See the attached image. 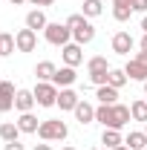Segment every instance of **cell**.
I'll return each mask as SVG.
<instances>
[{
    "label": "cell",
    "instance_id": "5bb4252c",
    "mask_svg": "<svg viewBox=\"0 0 147 150\" xmlns=\"http://www.w3.org/2000/svg\"><path fill=\"white\" fill-rule=\"evenodd\" d=\"M35 93L32 90H18V95H15V110L20 112H32V107H35Z\"/></svg>",
    "mask_w": 147,
    "mask_h": 150
},
{
    "label": "cell",
    "instance_id": "52a82bcc",
    "mask_svg": "<svg viewBox=\"0 0 147 150\" xmlns=\"http://www.w3.org/2000/svg\"><path fill=\"white\" fill-rule=\"evenodd\" d=\"M110 46H112V52H115V55H130V49L136 46V40H133L130 32H115L112 40H110Z\"/></svg>",
    "mask_w": 147,
    "mask_h": 150
},
{
    "label": "cell",
    "instance_id": "60d3db41",
    "mask_svg": "<svg viewBox=\"0 0 147 150\" xmlns=\"http://www.w3.org/2000/svg\"><path fill=\"white\" fill-rule=\"evenodd\" d=\"M144 150H147V147H144Z\"/></svg>",
    "mask_w": 147,
    "mask_h": 150
},
{
    "label": "cell",
    "instance_id": "f35d334b",
    "mask_svg": "<svg viewBox=\"0 0 147 150\" xmlns=\"http://www.w3.org/2000/svg\"><path fill=\"white\" fill-rule=\"evenodd\" d=\"M144 93H147V81H144Z\"/></svg>",
    "mask_w": 147,
    "mask_h": 150
},
{
    "label": "cell",
    "instance_id": "d4e9b609",
    "mask_svg": "<svg viewBox=\"0 0 147 150\" xmlns=\"http://www.w3.org/2000/svg\"><path fill=\"white\" fill-rule=\"evenodd\" d=\"M95 121L104 124V127H110V121H112V104H98V107H95Z\"/></svg>",
    "mask_w": 147,
    "mask_h": 150
},
{
    "label": "cell",
    "instance_id": "83f0119b",
    "mask_svg": "<svg viewBox=\"0 0 147 150\" xmlns=\"http://www.w3.org/2000/svg\"><path fill=\"white\" fill-rule=\"evenodd\" d=\"M104 12V6H101V0H84V18H98Z\"/></svg>",
    "mask_w": 147,
    "mask_h": 150
},
{
    "label": "cell",
    "instance_id": "e0dca14e",
    "mask_svg": "<svg viewBox=\"0 0 147 150\" xmlns=\"http://www.w3.org/2000/svg\"><path fill=\"white\" fill-rule=\"evenodd\" d=\"M95 98H98L101 104H118V90L110 87V84H104V87L95 90Z\"/></svg>",
    "mask_w": 147,
    "mask_h": 150
},
{
    "label": "cell",
    "instance_id": "6da1fadb",
    "mask_svg": "<svg viewBox=\"0 0 147 150\" xmlns=\"http://www.w3.org/2000/svg\"><path fill=\"white\" fill-rule=\"evenodd\" d=\"M66 26L72 29V40L75 43H90L92 38H95V26L90 23V18H84V15H69L66 18Z\"/></svg>",
    "mask_w": 147,
    "mask_h": 150
},
{
    "label": "cell",
    "instance_id": "d6a6232c",
    "mask_svg": "<svg viewBox=\"0 0 147 150\" xmlns=\"http://www.w3.org/2000/svg\"><path fill=\"white\" fill-rule=\"evenodd\" d=\"M32 150H52V147H49V142H43V144H35Z\"/></svg>",
    "mask_w": 147,
    "mask_h": 150
},
{
    "label": "cell",
    "instance_id": "44dd1931",
    "mask_svg": "<svg viewBox=\"0 0 147 150\" xmlns=\"http://www.w3.org/2000/svg\"><path fill=\"white\" fill-rule=\"evenodd\" d=\"M101 144L107 150L118 147V144H124V139H121V130H110V127H104V136H101Z\"/></svg>",
    "mask_w": 147,
    "mask_h": 150
},
{
    "label": "cell",
    "instance_id": "ab89813d",
    "mask_svg": "<svg viewBox=\"0 0 147 150\" xmlns=\"http://www.w3.org/2000/svg\"><path fill=\"white\" fill-rule=\"evenodd\" d=\"M144 133H147V124H144Z\"/></svg>",
    "mask_w": 147,
    "mask_h": 150
},
{
    "label": "cell",
    "instance_id": "30bf717a",
    "mask_svg": "<svg viewBox=\"0 0 147 150\" xmlns=\"http://www.w3.org/2000/svg\"><path fill=\"white\" fill-rule=\"evenodd\" d=\"M124 72H127L130 81H141V84H144V81H147V64H144L139 55H136V58H130V61H127Z\"/></svg>",
    "mask_w": 147,
    "mask_h": 150
},
{
    "label": "cell",
    "instance_id": "4316f807",
    "mask_svg": "<svg viewBox=\"0 0 147 150\" xmlns=\"http://www.w3.org/2000/svg\"><path fill=\"white\" fill-rule=\"evenodd\" d=\"M130 15H133V6H127V3H112V18L118 20V23H127Z\"/></svg>",
    "mask_w": 147,
    "mask_h": 150
},
{
    "label": "cell",
    "instance_id": "484cf974",
    "mask_svg": "<svg viewBox=\"0 0 147 150\" xmlns=\"http://www.w3.org/2000/svg\"><path fill=\"white\" fill-rule=\"evenodd\" d=\"M127 81H130V78H127V72H124V69H110V72H107V84H110V87H115V90H121Z\"/></svg>",
    "mask_w": 147,
    "mask_h": 150
},
{
    "label": "cell",
    "instance_id": "ffe728a7",
    "mask_svg": "<svg viewBox=\"0 0 147 150\" xmlns=\"http://www.w3.org/2000/svg\"><path fill=\"white\" fill-rule=\"evenodd\" d=\"M18 127L20 133H37V127H40V121H37L32 112H20V118H18Z\"/></svg>",
    "mask_w": 147,
    "mask_h": 150
},
{
    "label": "cell",
    "instance_id": "4fadbf2b",
    "mask_svg": "<svg viewBox=\"0 0 147 150\" xmlns=\"http://www.w3.org/2000/svg\"><path fill=\"white\" fill-rule=\"evenodd\" d=\"M75 81H78V72H75V67H66V64H64V67L55 72V78H52V84L61 87V90H64V87H72Z\"/></svg>",
    "mask_w": 147,
    "mask_h": 150
},
{
    "label": "cell",
    "instance_id": "2e32d148",
    "mask_svg": "<svg viewBox=\"0 0 147 150\" xmlns=\"http://www.w3.org/2000/svg\"><path fill=\"white\" fill-rule=\"evenodd\" d=\"M55 72H58V67L52 64V61H40V64L35 67V78L37 81H52Z\"/></svg>",
    "mask_w": 147,
    "mask_h": 150
},
{
    "label": "cell",
    "instance_id": "74e56055",
    "mask_svg": "<svg viewBox=\"0 0 147 150\" xmlns=\"http://www.w3.org/2000/svg\"><path fill=\"white\" fill-rule=\"evenodd\" d=\"M61 150H75V147H61Z\"/></svg>",
    "mask_w": 147,
    "mask_h": 150
},
{
    "label": "cell",
    "instance_id": "ba28073f",
    "mask_svg": "<svg viewBox=\"0 0 147 150\" xmlns=\"http://www.w3.org/2000/svg\"><path fill=\"white\" fill-rule=\"evenodd\" d=\"M61 58H64V64L66 67H78V64H84V49H81V43H66V46H61Z\"/></svg>",
    "mask_w": 147,
    "mask_h": 150
},
{
    "label": "cell",
    "instance_id": "8fae6325",
    "mask_svg": "<svg viewBox=\"0 0 147 150\" xmlns=\"http://www.w3.org/2000/svg\"><path fill=\"white\" fill-rule=\"evenodd\" d=\"M130 118H133V115H130V107H124V104H112V121H110V130H124Z\"/></svg>",
    "mask_w": 147,
    "mask_h": 150
},
{
    "label": "cell",
    "instance_id": "1f68e13d",
    "mask_svg": "<svg viewBox=\"0 0 147 150\" xmlns=\"http://www.w3.org/2000/svg\"><path fill=\"white\" fill-rule=\"evenodd\" d=\"M139 49H141V52H147V35H141V40H139Z\"/></svg>",
    "mask_w": 147,
    "mask_h": 150
},
{
    "label": "cell",
    "instance_id": "9a60e30c",
    "mask_svg": "<svg viewBox=\"0 0 147 150\" xmlns=\"http://www.w3.org/2000/svg\"><path fill=\"white\" fill-rule=\"evenodd\" d=\"M75 118L81 121V124H92L95 121V107H92L90 101H78V107H75Z\"/></svg>",
    "mask_w": 147,
    "mask_h": 150
},
{
    "label": "cell",
    "instance_id": "603a6c76",
    "mask_svg": "<svg viewBox=\"0 0 147 150\" xmlns=\"http://www.w3.org/2000/svg\"><path fill=\"white\" fill-rule=\"evenodd\" d=\"M130 115H133V121H144L147 124V101L144 98H139V101L130 104Z\"/></svg>",
    "mask_w": 147,
    "mask_h": 150
},
{
    "label": "cell",
    "instance_id": "d6986e66",
    "mask_svg": "<svg viewBox=\"0 0 147 150\" xmlns=\"http://www.w3.org/2000/svg\"><path fill=\"white\" fill-rule=\"evenodd\" d=\"M124 144H127L130 150H144L147 147V133L144 130H133L127 139H124Z\"/></svg>",
    "mask_w": 147,
    "mask_h": 150
},
{
    "label": "cell",
    "instance_id": "e575fe53",
    "mask_svg": "<svg viewBox=\"0 0 147 150\" xmlns=\"http://www.w3.org/2000/svg\"><path fill=\"white\" fill-rule=\"evenodd\" d=\"M112 3H127V6H133L136 0H112Z\"/></svg>",
    "mask_w": 147,
    "mask_h": 150
},
{
    "label": "cell",
    "instance_id": "8992f818",
    "mask_svg": "<svg viewBox=\"0 0 147 150\" xmlns=\"http://www.w3.org/2000/svg\"><path fill=\"white\" fill-rule=\"evenodd\" d=\"M15 43H18V52H35V46H37V32L35 29H20L18 35H15Z\"/></svg>",
    "mask_w": 147,
    "mask_h": 150
},
{
    "label": "cell",
    "instance_id": "cb8c5ba5",
    "mask_svg": "<svg viewBox=\"0 0 147 150\" xmlns=\"http://www.w3.org/2000/svg\"><path fill=\"white\" fill-rule=\"evenodd\" d=\"M18 49V43H15V35H9V32H0V58L12 55Z\"/></svg>",
    "mask_w": 147,
    "mask_h": 150
},
{
    "label": "cell",
    "instance_id": "8d00e7d4",
    "mask_svg": "<svg viewBox=\"0 0 147 150\" xmlns=\"http://www.w3.org/2000/svg\"><path fill=\"white\" fill-rule=\"evenodd\" d=\"M9 3H12V6H20V3H23V0H9Z\"/></svg>",
    "mask_w": 147,
    "mask_h": 150
},
{
    "label": "cell",
    "instance_id": "277c9868",
    "mask_svg": "<svg viewBox=\"0 0 147 150\" xmlns=\"http://www.w3.org/2000/svg\"><path fill=\"white\" fill-rule=\"evenodd\" d=\"M87 69H90V81L92 84H95V87H104V84H107V72H110L112 67L107 64L104 55H95V58H90Z\"/></svg>",
    "mask_w": 147,
    "mask_h": 150
},
{
    "label": "cell",
    "instance_id": "836d02e7",
    "mask_svg": "<svg viewBox=\"0 0 147 150\" xmlns=\"http://www.w3.org/2000/svg\"><path fill=\"white\" fill-rule=\"evenodd\" d=\"M141 32H144V35H147V15H144V18H141Z\"/></svg>",
    "mask_w": 147,
    "mask_h": 150
},
{
    "label": "cell",
    "instance_id": "f546056e",
    "mask_svg": "<svg viewBox=\"0 0 147 150\" xmlns=\"http://www.w3.org/2000/svg\"><path fill=\"white\" fill-rule=\"evenodd\" d=\"M3 150H26V147H23L20 142H6V147H3Z\"/></svg>",
    "mask_w": 147,
    "mask_h": 150
},
{
    "label": "cell",
    "instance_id": "9c48e42d",
    "mask_svg": "<svg viewBox=\"0 0 147 150\" xmlns=\"http://www.w3.org/2000/svg\"><path fill=\"white\" fill-rule=\"evenodd\" d=\"M15 95H18V90L12 81H0V112L15 110Z\"/></svg>",
    "mask_w": 147,
    "mask_h": 150
},
{
    "label": "cell",
    "instance_id": "7a4b0ae2",
    "mask_svg": "<svg viewBox=\"0 0 147 150\" xmlns=\"http://www.w3.org/2000/svg\"><path fill=\"white\" fill-rule=\"evenodd\" d=\"M37 136H40V142H64L69 136V127L61 118H46V121H40Z\"/></svg>",
    "mask_w": 147,
    "mask_h": 150
},
{
    "label": "cell",
    "instance_id": "7402d4cb",
    "mask_svg": "<svg viewBox=\"0 0 147 150\" xmlns=\"http://www.w3.org/2000/svg\"><path fill=\"white\" fill-rule=\"evenodd\" d=\"M18 136H20L18 121H3V124H0V139H3V142H18Z\"/></svg>",
    "mask_w": 147,
    "mask_h": 150
},
{
    "label": "cell",
    "instance_id": "5b68a950",
    "mask_svg": "<svg viewBox=\"0 0 147 150\" xmlns=\"http://www.w3.org/2000/svg\"><path fill=\"white\" fill-rule=\"evenodd\" d=\"M32 93H35V101L40 104V107H55L61 90H58L52 81H37V87L32 90Z\"/></svg>",
    "mask_w": 147,
    "mask_h": 150
},
{
    "label": "cell",
    "instance_id": "d590c367",
    "mask_svg": "<svg viewBox=\"0 0 147 150\" xmlns=\"http://www.w3.org/2000/svg\"><path fill=\"white\" fill-rule=\"evenodd\" d=\"M112 150H130V147H127V144H118V147H112Z\"/></svg>",
    "mask_w": 147,
    "mask_h": 150
},
{
    "label": "cell",
    "instance_id": "ac0fdd59",
    "mask_svg": "<svg viewBox=\"0 0 147 150\" xmlns=\"http://www.w3.org/2000/svg\"><path fill=\"white\" fill-rule=\"evenodd\" d=\"M26 26L37 32V29H46V26H49V20H46V15H43L40 9H32V12L26 15Z\"/></svg>",
    "mask_w": 147,
    "mask_h": 150
},
{
    "label": "cell",
    "instance_id": "f1b7e54d",
    "mask_svg": "<svg viewBox=\"0 0 147 150\" xmlns=\"http://www.w3.org/2000/svg\"><path fill=\"white\" fill-rule=\"evenodd\" d=\"M133 12H141V15H147V0H136V3H133Z\"/></svg>",
    "mask_w": 147,
    "mask_h": 150
},
{
    "label": "cell",
    "instance_id": "7c38bea8",
    "mask_svg": "<svg viewBox=\"0 0 147 150\" xmlns=\"http://www.w3.org/2000/svg\"><path fill=\"white\" fill-rule=\"evenodd\" d=\"M78 101H81V95L75 93L72 87H64V90L58 93V107H61V110H66V112H72L75 107H78Z\"/></svg>",
    "mask_w": 147,
    "mask_h": 150
},
{
    "label": "cell",
    "instance_id": "4dcf8cb0",
    "mask_svg": "<svg viewBox=\"0 0 147 150\" xmlns=\"http://www.w3.org/2000/svg\"><path fill=\"white\" fill-rule=\"evenodd\" d=\"M29 3H35V6H52L55 0H29Z\"/></svg>",
    "mask_w": 147,
    "mask_h": 150
},
{
    "label": "cell",
    "instance_id": "3957f363",
    "mask_svg": "<svg viewBox=\"0 0 147 150\" xmlns=\"http://www.w3.org/2000/svg\"><path fill=\"white\" fill-rule=\"evenodd\" d=\"M43 38H46V43H52V46H66V43H72V29H69L66 23H49V26L43 29Z\"/></svg>",
    "mask_w": 147,
    "mask_h": 150
}]
</instances>
